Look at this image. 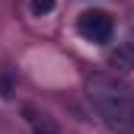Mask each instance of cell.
Segmentation results:
<instances>
[{
    "instance_id": "obj_1",
    "label": "cell",
    "mask_w": 134,
    "mask_h": 134,
    "mask_svg": "<svg viewBox=\"0 0 134 134\" xmlns=\"http://www.w3.org/2000/svg\"><path fill=\"white\" fill-rule=\"evenodd\" d=\"M86 90H90L93 109L99 112V118H102L112 131H118V134H131L134 131V99H131V93L118 80L93 77Z\"/></svg>"
},
{
    "instance_id": "obj_3",
    "label": "cell",
    "mask_w": 134,
    "mask_h": 134,
    "mask_svg": "<svg viewBox=\"0 0 134 134\" xmlns=\"http://www.w3.org/2000/svg\"><path fill=\"white\" fill-rule=\"evenodd\" d=\"M109 67L115 74H131L134 70V48L131 45H118L109 51Z\"/></svg>"
},
{
    "instance_id": "obj_2",
    "label": "cell",
    "mask_w": 134,
    "mask_h": 134,
    "mask_svg": "<svg viewBox=\"0 0 134 134\" xmlns=\"http://www.w3.org/2000/svg\"><path fill=\"white\" fill-rule=\"evenodd\" d=\"M77 32L93 45H105L112 38V32H115V23H112V16L105 10H86L77 19Z\"/></svg>"
},
{
    "instance_id": "obj_5",
    "label": "cell",
    "mask_w": 134,
    "mask_h": 134,
    "mask_svg": "<svg viewBox=\"0 0 134 134\" xmlns=\"http://www.w3.org/2000/svg\"><path fill=\"white\" fill-rule=\"evenodd\" d=\"M35 134H58V131L48 125V121H38V125H35Z\"/></svg>"
},
{
    "instance_id": "obj_4",
    "label": "cell",
    "mask_w": 134,
    "mask_h": 134,
    "mask_svg": "<svg viewBox=\"0 0 134 134\" xmlns=\"http://www.w3.org/2000/svg\"><path fill=\"white\" fill-rule=\"evenodd\" d=\"M51 7H54V0H32V13H38V16L48 13Z\"/></svg>"
}]
</instances>
